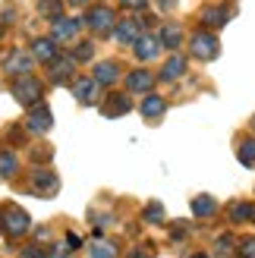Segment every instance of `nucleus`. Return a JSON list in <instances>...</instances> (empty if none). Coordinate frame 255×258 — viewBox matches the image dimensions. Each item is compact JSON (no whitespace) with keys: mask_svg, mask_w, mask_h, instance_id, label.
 I'll return each instance as SVG.
<instances>
[{"mask_svg":"<svg viewBox=\"0 0 255 258\" xmlns=\"http://www.w3.org/2000/svg\"><path fill=\"white\" fill-rule=\"evenodd\" d=\"M41 95H44V85L38 82L35 76H19V79L13 82V98H16L22 107L41 104Z\"/></svg>","mask_w":255,"mask_h":258,"instance_id":"nucleus-1","label":"nucleus"},{"mask_svg":"<svg viewBox=\"0 0 255 258\" xmlns=\"http://www.w3.org/2000/svg\"><path fill=\"white\" fill-rule=\"evenodd\" d=\"M0 227H4L10 236H22V233H29L32 221H29V214H25V208H19V205H7L4 208V224Z\"/></svg>","mask_w":255,"mask_h":258,"instance_id":"nucleus-2","label":"nucleus"},{"mask_svg":"<svg viewBox=\"0 0 255 258\" xmlns=\"http://www.w3.org/2000/svg\"><path fill=\"white\" fill-rule=\"evenodd\" d=\"M189 47H193V57H199V60H214L221 54L218 38L208 35V32H196L193 38H189Z\"/></svg>","mask_w":255,"mask_h":258,"instance_id":"nucleus-3","label":"nucleus"},{"mask_svg":"<svg viewBox=\"0 0 255 258\" xmlns=\"http://www.w3.org/2000/svg\"><path fill=\"white\" fill-rule=\"evenodd\" d=\"M57 189H60L57 173H50V170H35L32 173V183H29L32 196H57Z\"/></svg>","mask_w":255,"mask_h":258,"instance_id":"nucleus-4","label":"nucleus"},{"mask_svg":"<svg viewBox=\"0 0 255 258\" xmlns=\"http://www.w3.org/2000/svg\"><path fill=\"white\" fill-rule=\"evenodd\" d=\"M98 82L92 79V76H79V79H73V95H76V101L79 104H98Z\"/></svg>","mask_w":255,"mask_h":258,"instance_id":"nucleus-5","label":"nucleus"},{"mask_svg":"<svg viewBox=\"0 0 255 258\" xmlns=\"http://www.w3.org/2000/svg\"><path fill=\"white\" fill-rule=\"evenodd\" d=\"M54 126V117H50V107L47 104H35L32 110H29V120H25V129L29 133H47V129Z\"/></svg>","mask_w":255,"mask_h":258,"instance_id":"nucleus-6","label":"nucleus"},{"mask_svg":"<svg viewBox=\"0 0 255 258\" xmlns=\"http://www.w3.org/2000/svg\"><path fill=\"white\" fill-rule=\"evenodd\" d=\"M32 67H35V57L25 54V50H13V54L4 60V70H7L10 76H29Z\"/></svg>","mask_w":255,"mask_h":258,"instance_id":"nucleus-7","label":"nucleus"},{"mask_svg":"<svg viewBox=\"0 0 255 258\" xmlns=\"http://www.w3.org/2000/svg\"><path fill=\"white\" fill-rule=\"evenodd\" d=\"M85 22L92 25L95 32H110L113 25H117V16H113L107 7H92V10H88V16H85Z\"/></svg>","mask_w":255,"mask_h":258,"instance_id":"nucleus-8","label":"nucleus"},{"mask_svg":"<svg viewBox=\"0 0 255 258\" xmlns=\"http://www.w3.org/2000/svg\"><path fill=\"white\" fill-rule=\"evenodd\" d=\"M126 88L136 95H148L151 88H155V76L145 73V70H133L130 76H126Z\"/></svg>","mask_w":255,"mask_h":258,"instance_id":"nucleus-9","label":"nucleus"},{"mask_svg":"<svg viewBox=\"0 0 255 258\" xmlns=\"http://www.w3.org/2000/svg\"><path fill=\"white\" fill-rule=\"evenodd\" d=\"M47 67H50V79H54V82H67L73 76V70H76V60L67 57V54H57Z\"/></svg>","mask_w":255,"mask_h":258,"instance_id":"nucleus-10","label":"nucleus"},{"mask_svg":"<svg viewBox=\"0 0 255 258\" xmlns=\"http://www.w3.org/2000/svg\"><path fill=\"white\" fill-rule=\"evenodd\" d=\"M133 47H136V57L139 60H155L158 50H161V41H158V38H151V35H139L136 41H133Z\"/></svg>","mask_w":255,"mask_h":258,"instance_id":"nucleus-11","label":"nucleus"},{"mask_svg":"<svg viewBox=\"0 0 255 258\" xmlns=\"http://www.w3.org/2000/svg\"><path fill=\"white\" fill-rule=\"evenodd\" d=\"M57 54H60V50H57V41H54V38H35V41H32V57H35V60L50 63Z\"/></svg>","mask_w":255,"mask_h":258,"instance_id":"nucleus-12","label":"nucleus"},{"mask_svg":"<svg viewBox=\"0 0 255 258\" xmlns=\"http://www.w3.org/2000/svg\"><path fill=\"white\" fill-rule=\"evenodd\" d=\"M117 76H120V63L117 60H104V63H98V67H95L92 79L98 85H113V82H117Z\"/></svg>","mask_w":255,"mask_h":258,"instance_id":"nucleus-13","label":"nucleus"},{"mask_svg":"<svg viewBox=\"0 0 255 258\" xmlns=\"http://www.w3.org/2000/svg\"><path fill=\"white\" fill-rule=\"evenodd\" d=\"M133 110V101L126 98V95H110L107 98V104H101V113H104V117H123V113H130Z\"/></svg>","mask_w":255,"mask_h":258,"instance_id":"nucleus-14","label":"nucleus"},{"mask_svg":"<svg viewBox=\"0 0 255 258\" xmlns=\"http://www.w3.org/2000/svg\"><path fill=\"white\" fill-rule=\"evenodd\" d=\"M139 110H142V117H148V120H158L161 113L167 110V101H164L161 95H151V92H148V95L142 98V104H139Z\"/></svg>","mask_w":255,"mask_h":258,"instance_id":"nucleus-15","label":"nucleus"},{"mask_svg":"<svg viewBox=\"0 0 255 258\" xmlns=\"http://www.w3.org/2000/svg\"><path fill=\"white\" fill-rule=\"evenodd\" d=\"M180 76H186V57L173 54L167 63H164V70H161V79H164V82H176Z\"/></svg>","mask_w":255,"mask_h":258,"instance_id":"nucleus-16","label":"nucleus"},{"mask_svg":"<svg viewBox=\"0 0 255 258\" xmlns=\"http://www.w3.org/2000/svg\"><path fill=\"white\" fill-rule=\"evenodd\" d=\"M79 32V19H54V41H73Z\"/></svg>","mask_w":255,"mask_h":258,"instance_id":"nucleus-17","label":"nucleus"},{"mask_svg":"<svg viewBox=\"0 0 255 258\" xmlns=\"http://www.w3.org/2000/svg\"><path fill=\"white\" fill-rule=\"evenodd\" d=\"M113 35H117L120 44H133L136 38L142 35V25L133 22V19H123V22H117V32H113Z\"/></svg>","mask_w":255,"mask_h":258,"instance_id":"nucleus-18","label":"nucleus"},{"mask_svg":"<svg viewBox=\"0 0 255 258\" xmlns=\"http://www.w3.org/2000/svg\"><path fill=\"white\" fill-rule=\"evenodd\" d=\"M230 16H233V7L230 4H227V7H208V10H202V22H205V25H224Z\"/></svg>","mask_w":255,"mask_h":258,"instance_id":"nucleus-19","label":"nucleus"},{"mask_svg":"<svg viewBox=\"0 0 255 258\" xmlns=\"http://www.w3.org/2000/svg\"><path fill=\"white\" fill-rule=\"evenodd\" d=\"M88 255L92 258H117V246H113V242H107L104 236H95L92 242H88Z\"/></svg>","mask_w":255,"mask_h":258,"instance_id":"nucleus-20","label":"nucleus"},{"mask_svg":"<svg viewBox=\"0 0 255 258\" xmlns=\"http://www.w3.org/2000/svg\"><path fill=\"white\" fill-rule=\"evenodd\" d=\"M230 221H233V224L255 221V205H252V202H233V205H230Z\"/></svg>","mask_w":255,"mask_h":258,"instance_id":"nucleus-21","label":"nucleus"},{"mask_svg":"<svg viewBox=\"0 0 255 258\" xmlns=\"http://www.w3.org/2000/svg\"><path fill=\"white\" fill-rule=\"evenodd\" d=\"M214 211H218V202H214L211 196H196L193 199V214L196 217H211Z\"/></svg>","mask_w":255,"mask_h":258,"instance_id":"nucleus-22","label":"nucleus"},{"mask_svg":"<svg viewBox=\"0 0 255 258\" xmlns=\"http://www.w3.org/2000/svg\"><path fill=\"white\" fill-rule=\"evenodd\" d=\"M158 41H161V44H167L170 50H176V47H180V41H183V29H180V25H164Z\"/></svg>","mask_w":255,"mask_h":258,"instance_id":"nucleus-23","label":"nucleus"},{"mask_svg":"<svg viewBox=\"0 0 255 258\" xmlns=\"http://www.w3.org/2000/svg\"><path fill=\"white\" fill-rule=\"evenodd\" d=\"M236 158L243 167H255V139H243L236 148Z\"/></svg>","mask_w":255,"mask_h":258,"instance_id":"nucleus-24","label":"nucleus"},{"mask_svg":"<svg viewBox=\"0 0 255 258\" xmlns=\"http://www.w3.org/2000/svg\"><path fill=\"white\" fill-rule=\"evenodd\" d=\"M38 13L47 19H60L63 13V0H38Z\"/></svg>","mask_w":255,"mask_h":258,"instance_id":"nucleus-25","label":"nucleus"},{"mask_svg":"<svg viewBox=\"0 0 255 258\" xmlns=\"http://www.w3.org/2000/svg\"><path fill=\"white\" fill-rule=\"evenodd\" d=\"M16 167H19V161H16V154L13 151H0V176H13L16 173Z\"/></svg>","mask_w":255,"mask_h":258,"instance_id":"nucleus-26","label":"nucleus"},{"mask_svg":"<svg viewBox=\"0 0 255 258\" xmlns=\"http://www.w3.org/2000/svg\"><path fill=\"white\" fill-rule=\"evenodd\" d=\"M92 54H95V44H92V41H79L70 57H73L76 63H85V60H92Z\"/></svg>","mask_w":255,"mask_h":258,"instance_id":"nucleus-27","label":"nucleus"},{"mask_svg":"<svg viewBox=\"0 0 255 258\" xmlns=\"http://www.w3.org/2000/svg\"><path fill=\"white\" fill-rule=\"evenodd\" d=\"M236 258H255V236H246L236 242Z\"/></svg>","mask_w":255,"mask_h":258,"instance_id":"nucleus-28","label":"nucleus"},{"mask_svg":"<svg viewBox=\"0 0 255 258\" xmlns=\"http://www.w3.org/2000/svg\"><path fill=\"white\" fill-rule=\"evenodd\" d=\"M214 249H218V258H230V255H233L230 249H236V242H233L230 236H221V239H218V246H214Z\"/></svg>","mask_w":255,"mask_h":258,"instance_id":"nucleus-29","label":"nucleus"},{"mask_svg":"<svg viewBox=\"0 0 255 258\" xmlns=\"http://www.w3.org/2000/svg\"><path fill=\"white\" fill-rule=\"evenodd\" d=\"M142 217H145V221H161V217H164V208H161V202H151L148 208L142 211Z\"/></svg>","mask_w":255,"mask_h":258,"instance_id":"nucleus-30","label":"nucleus"},{"mask_svg":"<svg viewBox=\"0 0 255 258\" xmlns=\"http://www.w3.org/2000/svg\"><path fill=\"white\" fill-rule=\"evenodd\" d=\"M22 258H47V252L41 246H25L22 249Z\"/></svg>","mask_w":255,"mask_h":258,"instance_id":"nucleus-31","label":"nucleus"},{"mask_svg":"<svg viewBox=\"0 0 255 258\" xmlns=\"http://www.w3.org/2000/svg\"><path fill=\"white\" fill-rule=\"evenodd\" d=\"M70 249H73L70 242H60V246H54V252H50V255H54V258H67V255H70Z\"/></svg>","mask_w":255,"mask_h":258,"instance_id":"nucleus-32","label":"nucleus"},{"mask_svg":"<svg viewBox=\"0 0 255 258\" xmlns=\"http://www.w3.org/2000/svg\"><path fill=\"white\" fill-rule=\"evenodd\" d=\"M123 7H130V10H145L148 0H123Z\"/></svg>","mask_w":255,"mask_h":258,"instance_id":"nucleus-33","label":"nucleus"},{"mask_svg":"<svg viewBox=\"0 0 255 258\" xmlns=\"http://www.w3.org/2000/svg\"><path fill=\"white\" fill-rule=\"evenodd\" d=\"M186 230H189V224L176 221V224H173V236H176V239H180V236H186Z\"/></svg>","mask_w":255,"mask_h":258,"instance_id":"nucleus-34","label":"nucleus"},{"mask_svg":"<svg viewBox=\"0 0 255 258\" xmlns=\"http://www.w3.org/2000/svg\"><path fill=\"white\" fill-rule=\"evenodd\" d=\"M32 158H35V161H50V148H38Z\"/></svg>","mask_w":255,"mask_h":258,"instance_id":"nucleus-35","label":"nucleus"},{"mask_svg":"<svg viewBox=\"0 0 255 258\" xmlns=\"http://www.w3.org/2000/svg\"><path fill=\"white\" fill-rule=\"evenodd\" d=\"M158 7H161V10H173L176 0H158Z\"/></svg>","mask_w":255,"mask_h":258,"instance_id":"nucleus-36","label":"nucleus"},{"mask_svg":"<svg viewBox=\"0 0 255 258\" xmlns=\"http://www.w3.org/2000/svg\"><path fill=\"white\" fill-rule=\"evenodd\" d=\"M148 255H151V252H142V249H136V252H133L130 258H148Z\"/></svg>","mask_w":255,"mask_h":258,"instance_id":"nucleus-37","label":"nucleus"},{"mask_svg":"<svg viewBox=\"0 0 255 258\" xmlns=\"http://www.w3.org/2000/svg\"><path fill=\"white\" fill-rule=\"evenodd\" d=\"M70 4H73V7H85V4H88V0H70Z\"/></svg>","mask_w":255,"mask_h":258,"instance_id":"nucleus-38","label":"nucleus"},{"mask_svg":"<svg viewBox=\"0 0 255 258\" xmlns=\"http://www.w3.org/2000/svg\"><path fill=\"white\" fill-rule=\"evenodd\" d=\"M193 258H205V255H193Z\"/></svg>","mask_w":255,"mask_h":258,"instance_id":"nucleus-39","label":"nucleus"},{"mask_svg":"<svg viewBox=\"0 0 255 258\" xmlns=\"http://www.w3.org/2000/svg\"><path fill=\"white\" fill-rule=\"evenodd\" d=\"M252 129H255V117H252Z\"/></svg>","mask_w":255,"mask_h":258,"instance_id":"nucleus-40","label":"nucleus"}]
</instances>
